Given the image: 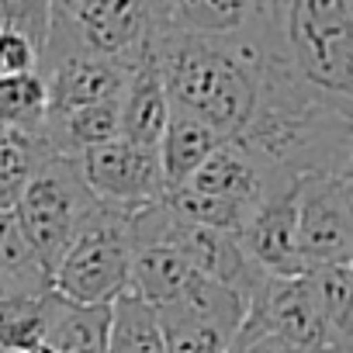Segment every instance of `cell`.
<instances>
[{
    "label": "cell",
    "mask_w": 353,
    "mask_h": 353,
    "mask_svg": "<svg viewBox=\"0 0 353 353\" xmlns=\"http://www.w3.org/2000/svg\"><path fill=\"white\" fill-rule=\"evenodd\" d=\"M149 59L173 108L205 121L222 142H232L243 135L260 104L267 70L263 4H253L246 28L232 35L176 32L166 25L163 4H156Z\"/></svg>",
    "instance_id": "6da1fadb"
},
{
    "label": "cell",
    "mask_w": 353,
    "mask_h": 353,
    "mask_svg": "<svg viewBox=\"0 0 353 353\" xmlns=\"http://www.w3.org/2000/svg\"><path fill=\"white\" fill-rule=\"evenodd\" d=\"M274 32L284 59L312 90L353 104L350 0H288V4H274Z\"/></svg>",
    "instance_id": "7a4b0ae2"
},
{
    "label": "cell",
    "mask_w": 353,
    "mask_h": 353,
    "mask_svg": "<svg viewBox=\"0 0 353 353\" xmlns=\"http://www.w3.org/2000/svg\"><path fill=\"white\" fill-rule=\"evenodd\" d=\"M101 208L104 205L87 188L77 159L49 156L35 170L32 184L25 188V194L14 208V219L52 274L56 263L63 260V253L73 246V239L101 215Z\"/></svg>",
    "instance_id": "3957f363"
},
{
    "label": "cell",
    "mask_w": 353,
    "mask_h": 353,
    "mask_svg": "<svg viewBox=\"0 0 353 353\" xmlns=\"http://www.w3.org/2000/svg\"><path fill=\"white\" fill-rule=\"evenodd\" d=\"M132 232L128 215L101 208V215L73 239L52 270V291L77 305H111L128 291Z\"/></svg>",
    "instance_id": "277c9868"
},
{
    "label": "cell",
    "mask_w": 353,
    "mask_h": 353,
    "mask_svg": "<svg viewBox=\"0 0 353 353\" xmlns=\"http://www.w3.org/2000/svg\"><path fill=\"white\" fill-rule=\"evenodd\" d=\"M294 232L308 270L353 260V173L298 176Z\"/></svg>",
    "instance_id": "5b68a950"
},
{
    "label": "cell",
    "mask_w": 353,
    "mask_h": 353,
    "mask_svg": "<svg viewBox=\"0 0 353 353\" xmlns=\"http://www.w3.org/2000/svg\"><path fill=\"white\" fill-rule=\"evenodd\" d=\"M243 322L277 339L291 353H353V343L339 339L322 319L308 274L305 277H263V284L253 291L246 305Z\"/></svg>",
    "instance_id": "8992f818"
},
{
    "label": "cell",
    "mask_w": 353,
    "mask_h": 353,
    "mask_svg": "<svg viewBox=\"0 0 353 353\" xmlns=\"http://www.w3.org/2000/svg\"><path fill=\"white\" fill-rule=\"evenodd\" d=\"M152 312L166 353H225L243 325L246 301L198 274L181 298Z\"/></svg>",
    "instance_id": "52a82bcc"
},
{
    "label": "cell",
    "mask_w": 353,
    "mask_h": 353,
    "mask_svg": "<svg viewBox=\"0 0 353 353\" xmlns=\"http://www.w3.org/2000/svg\"><path fill=\"white\" fill-rule=\"evenodd\" d=\"M77 166L83 173L94 198L121 215H135L156 201H163L166 184L156 159V149H139L125 139H111L104 145H94L77 156Z\"/></svg>",
    "instance_id": "ba28073f"
},
{
    "label": "cell",
    "mask_w": 353,
    "mask_h": 353,
    "mask_svg": "<svg viewBox=\"0 0 353 353\" xmlns=\"http://www.w3.org/2000/svg\"><path fill=\"white\" fill-rule=\"evenodd\" d=\"M139 59H104L90 52H63L39 63V77L46 83L49 111H73L87 104L118 101Z\"/></svg>",
    "instance_id": "9c48e42d"
},
{
    "label": "cell",
    "mask_w": 353,
    "mask_h": 353,
    "mask_svg": "<svg viewBox=\"0 0 353 353\" xmlns=\"http://www.w3.org/2000/svg\"><path fill=\"white\" fill-rule=\"evenodd\" d=\"M239 243L263 277H305L308 274L301 250H298V232H294V181L274 184L267 191V198L250 215Z\"/></svg>",
    "instance_id": "30bf717a"
},
{
    "label": "cell",
    "mask_w": 353,
    "mask_h": 353,
    "mask_svg": "<svg viewBox=\"0 0 353 353\" xmlns=\"http://www.w3.org/2000/svg\"><path fill=\"white\" fill-rule=\"evenodd\" d=\"M166 114H170V97L163 90V80L149 59V46L145 56L139 59V66L132 70L121 97H118V139L139 145V149H156L159 135L166 128Z\"/></svg>",
    "instance_id": "8fae6325"
},
{
    "label": "cell",
    "mask_w": 353,
    "mask_h": 353,
    "mask_svg": "<svg viewBox=\"0 0 353 353\" xmlns=\"http://www.w3.org/2000/svg\"><path fill=\"white\" fill-rule=\"evenodd\" d=\"M111 305H77L49 291L42 298V346L52 353H108Z\"/></svg>",
    "instance_id": "7c38bea8"
},
{
    "label": "cell",
    "mask_w": 353,
    "mask_h": 353,
    "mask_svg": "<svg viewBox=\"0 0 353 353\" xmlns=\"http://www.w3.org/2000/svg\"><path fill=\"white\" fill-rule=\"evenodd\" d=\"M219 145H222V139L205 121H198L194 114L170 104L166 128H163L159 145H156V159L163 170L166 191H181Z\"/></svg>",
    "instance_id": "4fadbf2b"
},
{
    "label": "cell",
    "mask_w": 353,
    "mask_h": 353,
    "mask_svg": "<svg viewBox=\"0 0 353 353\" xmlns=\"http://www.w3.org/2000/svg\"><path fill=\"white\" fill-rule=\"evenodd\" d=\"M288 184V181H284ZM198 194H208V198H222V201H232V205H246V208H256L267 191L274 188L267 176L229 142H222L201 166L191 181L184 184Z\"/></svg>",
    "instance_id": "5bb4252c"
},
{
    "label": "cell",
    "mask_w": 353,
    "mask_h": 353,
    "mask_svg": "<svg viewBox=\"0 0 353 353\" xmlns=\"http://www.w3.org/2000/svg\"><path fill=\"white\" fill-rule=\"evenodd\" d=\"M52 274L21 232L14 212H0V294L4 298H46Z\"/></svg>",
    "instance_id": "9a60e30c"
},
{
    "label": "cell",
    "mask_w": 353,
    "mask_h": 353,
    "mask_svg": "<svg viewBox=\"0 0 353 353\" xmlns=\"http://www.w3.org/2000/svg\"><path fill=\"white\" fill-rule=\"evenodd\" d=\"M253 14V0H176L163 4L166 25L188 35H232Z\"/></svg>",
    "instance_id": "2e32d148"
},
{
    "label": "cell",
    "mask_w": 353,
    "mask_h": 353,
    "mask_svg": "<svg viewBox=\"0 0 353 353\" xmlns=\"http://www.w3.org/2000/svg\"><path fill=\"white\" fill-rule=\"evenodd\" d=\"M56 156L42 135H21L8 132L0 139V212H14L25 188L32 184L35 170Z\"/></svg>",
    "instance_id": "e0dca14e"
},
{
    "label": "cell",
    "mask_w": 353,
    "mask_h": 353,
    "mask_svg": "<svg viewBox=\"0 0 353 353\" xmlns=\"http://www.w3.org/2000/svg\"><path fill=\"white\" fill-rule=\"evenodd\" d=\"M108 353H166L156 312L132 291H125L111 301Z\"/></svg>",
    "instance_id": "ac0fdd59"
},
{
    "label": "cell",
    "mask_w": 353,
    "mask_h": 353,
    "mask_svg": "<svg viewBox=\"0 0 353 353\" xmlns=\"http://www.w3.org/2000/svg\"><path fill=\"white\" fill-rule=\"evenodd\" d=\"M46 111H49V97L39 73L0 77V125L8 132L42 135Z\"/></svg>",
    "instance_id": "d6986e66"
},
{
    "label": "cell",
    "mask_w": 353,
    "mask_h": 353,
    "mask_svg": "<svg viewBox=\"0 0 353 353\" xmlns=\"http://www.w3.org/2000/svg\"><path fill=\"white\" fill-rule=\"evenodd\" d=\"M166 208L184 219L198 229H212V232H225V236H243L250 215L256 208H246V205H232V201H222V198H208V194H198L191 188H181V191H166L163 194Z\"/></svg>",
    "instance_id": "ffe728a7"
},
{
    "label": "cell",
    "mask_w": 353,
    "mask_h": 353,
    "mask_svg": "<svg viewBox=\"0 0 353 353\" xmlns=\"http://www.w3.org/2000/svg\"><path fill=\"white\" fill-rule=\"evenodd\" d=\"M308 281H312L319 312L329 322V329L339 339L353 343V270H350V263L308 270Z\"/></svg>",
    "instance_id": "44dd1931"
},
{
    "label": "cell",
    "mask_w": 353,
    "mask_h": 353,
    "mask_svg": "<svg viewBox=\"0 0 353 353\" xmlns=\"http://www.w3.org/2000/svg\"><path fill=\"white\" fill-rule=\"evenodd\" d=\"M42 343V298L0 294V353H28Z\"/></svg>",
    "instance_id": "7402d4cb"
},
{
    "label": "cell",
    "mask_w": 353,
    "mask_h": 353,
    "mask_svg": "<svg viewBox=\"0 0 353 353\" xmlns=\"http://www.w3.org/2000/svg\"><path fill=\"white\" fill-rule=\"evenodd\" d=\"M0 28H11L18 35H25L39 52L46 49V39H49V4L42 0H0Z\"/></svg>",
    "instance_id": "603a6c76"
},
{
    "label": "cell",
    "mask_w": 353,
    "mask_h": 353,
    "mask_svg": "<svg viewBox=\"0 0 353 353\" xmlns=\"http://www.w3.org/2000/svg\"><path fill=\"white\" fill-rule=\"evenodd\" d=\"M42 52L18 32L0 28V77H21V73H39Z\"/></svg>",
    "instance_id": "cb8c5ba5"
},
{
    "label": "cell",
    "mask_w": 353,
    "mask_h": 353,
    "mask_svg": "<svg viewBox=\"0 0 353 353\" xmlns=\"http://www.w3.org/2000/svg\"><path fill=\"white\" fill-rule=\"evenodd\" d=\"M225 353H291V350L243 322V325L236 329V336H232V343H229V350H225Z\"/></svg>",
    "instance_id": "d4e9b609"
},
{
    "label": "cell",
    "mask_w": 353,
    "mask_h": 353,
    "mask_svg": "<svg viewBox=\"0 0 353 353\" xmlns=\"http://www.w3.org/2000/svg\"><path fill=\"white\" fill-rule=\"evenodd\" d=\"M28 353H52V350H49V346H42V343H39V346H35V350H28Z\"/></svg>",
    "instance_id": "484cf974"
},
{
    "label": "cell",
    "mask_w": 353,
    "mask_h": 353,
    "mask_svg": "<svg viewBox=\"0 0 353 353\" xmlns=\"http://www.w3.org/2000/svg\"><path fill=\"white\" fill-rule=\"evenodd\" d=\"M4 135H8V128H4V125H0V139H4Z\"/></svg>",
    "instance_id": "4316f807"
}]
</instances>
